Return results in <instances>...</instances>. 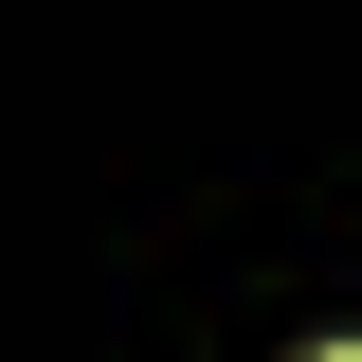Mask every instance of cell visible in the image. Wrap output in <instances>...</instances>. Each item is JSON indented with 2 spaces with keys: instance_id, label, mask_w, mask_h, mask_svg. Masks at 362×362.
Returning a JSON list of instances; mask_svg holds the SVG:
<instances>
[{
  "instance_id": "6da1fadb",
  "label": "cell",
  "mask_w": 362,
  "mask_h": 362,
  "mask_svg": "<svg viewBox=\"0 0 362 362\" xmlns=\"http://www.w3.org/2000/svg\"><path fill=\"white\" fill-rule=\"evenodd\" d=\"M326 362H362V344H326Z\"/></svg>"
}]
</instances>
